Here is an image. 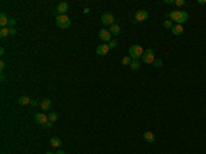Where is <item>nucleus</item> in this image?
Wrapping results in <instances>:
<instances>
[{"instance_id": "f257e3e1", "label": "nucleus", "mask_w": 206, "mask_h": 154, "mask_svg": "<svg viewBox=\"0 0 206 154\" xmlns=\"http://www.w3.org/2000/svg\"><path fill=\"white\" fill-rule=\"evenodd\" d=\"M169 18L175 22H177L179 25H182L183 22L188 21V14L186 11H172V13H169Z\"/></svg>"}, {"instance_id": "9b49d317", "label": "nucleus", "mask_w": 206, "mask_h": 154, "mask_svg": "<svg viewBox=\"0 0 206 154\" xmlns=\"http://www.w3.org/2000/svg\"><path fill=\"white\" fill-rule=\"evenodd\" d=\"M40 106H41V110H51V107H52V102H51V99L45 98V99L41 101Z\"/></svg>"}, {"instance_id": "9d476101", "label": "nucleus", "mask_w": 206, "mask_h": 154, "mask_svg": "<svg viewBox=\"0 0 206 154\" xmlns=\"http://www.w3.org/2000/svg\"><path fill=\"white\" fill-rule=\"evenodd\" d=\"M109 51H110V48H109L107 44H101V46H98V47H96V54H98V55H101V57L107 55Z\"/></svg>"}, {"instance_id": "5701e85b", "label": "nucleus", "mask_w": 206, "mask_h": 154, "mask_svg": "<svg viewBox=\"0 0 206 154\" xmlns=\"http://www.w3.org/2000/svg\"><path fill=\"white\" fill-rule=\"evenodd\" d=\"M155 67H161L162 66V59H158V58H155V61H154V63H153Z\"/></svg>"}, {"instance_id": "bb28decb", "label": "nucleus", "mask_w": 206, "mask_h": 154, "mask_svg": "<svg viewBox=\"0 0 206 154\" xmlns=\"http://www.w3.org/2000/svg\"><path fill=\"white\" fill-rule=\"evenodd\" d=\"M17 24V21H15L14 18H10V21H8V25H10V28H13L14 25Z\"/></svg>"}, {"instance_id": "412c9836", "label": "nucleus", "mask_w": 206, "mask_h": 154, "mask_svg": "<svg viewBox=\"0 0 206 154\" xmlns=\"http://www.w3.org/2000/svg\"><path fill=\"white\" fill-rule=\"evenodd\" d=\"M163 28H165V29H172V28H173L172 21H169V19H166V21H163Z\"/></svg>"}, {"instance_id": "cd10ccee", "label": "nucleus", "mask_w": 206, "mask_h": 154, "mask_svg": "<svg viewBox=\"0 0 206 154\" xmlns=\"http://www.w3.org/2000/svg\"><path fill=\"white\" fill-rule=\"evenodd\" d=\"M44 127H45V128H51V127H52V123H51V121H48V123L44 125Z\"/></svg>"}, {"instance_id": "6ab92c4d", "label": "nucleus", "mask_w": 206, "mask_h": 154, "mask_svg": "<svg viewBox=\"0 0 206 154\" xmlns=\"http://www.w3.org/2000/svg\"><path fill=\"white\" fill-rule=\"evenodd\" d=\"M57 120H58V114H57V113H54V111H51V113L48 114V121H51V123H55Z\"/></svg>"}, {"instance_id": "2f4dec72", "label": "nucleus", "mask_w": 206, "mask_h": 154, "mask_svg": "<svg viewBox=\"0 0 206 154\" xmlns=\"http://www.w3.org/2000/svg\"><path fill=\"white\" fill-rule=\"evenodd\" d=\"M0 54H1V55H4V48H3V47L0 48Z\"/></svg>"}, {"instance_id": "f3484780", "label": "nucleus", "mask_w": 206, "mask_h": 154, "mask_svg": "<svg viewBox=\"0 0 206 154\" xmlns=\"http://www.w3.org/2000/svg\"><path fill=\"white\" fill-rule=\"evenodd\" d=\"M61 143H62V140L59 139V138H51V140H50V144H51L52 147H59Z\"/></svg>"}, {"instance_id": "7c9ffc66", "label": "nucleus", "mask_w": 206, "mask_h": 154, "mask_svg": "<svg viewBox=\"0 0 206 154\" xmlns=\"http://www.w3.org/2000/svg\"><path fill=\"white\" fill-rule=\"evenodd\" d=\"M30 105H32V106H37V102H36V101H30Z\"/></svg>"}, {"instance_id": "dca6fc26", "label": "nucleus", "mask_w": 206, "mask_h": 154, "mask_svg": "<svg viewBox=\"0 0 206 154\" xmlns=\"http://www.w3.org/2000/svg\"><path fill=\"white\" fill-rule=\"evenodd\" d=\"M30 98L29 96H26V95H24V96H21L18 99V102H19V105H22V106H25V105H28V103H30Z\"/></svg>"}, {"instance_id": "6e6552de", "label": "nucleus", "mask_w": 206, "mask_h": 154, "mask_svg": "<svg viewBox=\"0 0 206 154\" xmlns=\"http://www.w3.org/2000/svg\"><path fill=\"white\" fill-rule=\"evenodd\" d=\"M67 10H69V4H67L66 1H61V3H58V6H57L58 15H65L67 13Z\"/></svg>"}, {"instance_id": "1a4fd4ad", "label": "nucleus", "mask_w": 206, "mask_h": 154, "mask_svg": "<svg viewBox=\"0 0 206 154\" xmlns=\"http://www.w3.org/2000/svg\"><path fill=\"white\" fill-rule=\"evenodd\" d=\"M34 121L40 125H45L48 123V116H45L44 113H37L34 116Z\"/></svg>"}, {"instance_id": "4be33fe9", "label": "nucleus", "mask_w": 206, "mask_h": 154, "mask_svg": "<svg viewBox=\"0 0 206 154\" xmlns=\"http://www.w3.org/2000/svg\"><path fill=\"white\" fill-rule=\"evenodd\" d=\"M0 36H1V37L8 36V29H7V28H1V30H0Z\"/></svg>"}, {"instance_id": "20e7f679", "label": "nucleus", "mask_w": 206, "mask_h": 154, "mask_svg": "<svg viewBox=\"0 0 206 154\" xmlns=\"http://www.w3.org/2000/svg\"><path fill=\"white\" fill-rule=\"evenodd\" d=\"M142 59H143L144 63H154V61H155V55H154V51L151 50V48H149V50H144Z\"/></svg>"}, {"instance_id": "4468645a", "label": "nucleus", "mask_w": 206, "mask_h": 154, "mask_svg": "<svg viewBox=\"0 0 206 154\" xmlns=\"http://www.w3.org/2000/svg\"><path fill=\"white\" fill-rule=\"evenodd\" d=\"M110 33H111V36H118V34L121 33V28H120V25H117V24H114V25H111L110 26Z\"/></svg>"}, {"instance_id": "ddd939ff", "label": "nucleus", "mask_w": 206, "mask_h": 154, "mask_svg": "<svg viewBox=\"0 0 206 154\" xmlns=\"http://www.w3.org/2000/svg\"><path fill=\"white\" fill-rule=\"evenodd\" d=\"M172 30V33L175 34V36H180V34H183V32H184V29H183V25H173V28L170 29Z\"/></svg>"}, {"instance_id": "f03ea898", "label": "nucleus", "mask_w": 206, "mask_h": 154, "mask_svg": "<svg viewBox=\"0 0 206 154\" xmlns=\"http://www.w3.org/2000/svg\"><path fill=\"white\" fill-rule=\"evenodd\" d=\"M143 52H144V50L140 47V46H138V44L129 47V57L132 58L133 61H138L140 57H143Z\"/></svg>"}, {"instance_id": "f8f14e48", "label": "nucleus", "mask_w": 206, "mask_h": 154, "mask_svg": "<svg viewBox=\"0 0 206 154\" xmlns=\"http://www.w3.org/2000/svg\"><path fill=\"white\" fill-rule=\"evenodd\" d=\"M143 139L146 142H149V143H154V140H155V135L151 132V131H146L143 134Z\"/></svg>"}, {"instance_id": "473e14b6", "label": "nucleus", "mask_w": 206, "mask_h": 154, "mask_svg": "<svg viewBox=\"0 0 206 154\" xmlns=\"http://www.w3.org/2000/svg\"><path fill=\"white\" fill-rule=\"evenodd\" d=\"M89 13V8H84V14H88Z\"/></svg>"}, {"instance_id": "a211bd4d", "label": "nucleus", "mask_w": 206, "mask_h": 154, "mask_svg": "<svg viewBox=\"0 0 206 154\" xmlns=\"http://www.w3.org/2000/svg\"><path fill=\"white\" fill-rule=\"evenodd\" d=\"M129 66H131L132 70H139V69H140V63H139V61H133V59H132V63H131Z\"/></svg>"}, {"instance_id": "c756f323", "label": "nucleus", "mask_w": 206, "mask_h": 154, "mask_svg": "<svg viewBox=\"0 0 206 154\" xmlns=\"http://www.w3.org/2000/svg\"><path fill=\"white\" fill-rule=\"evenodd\" d=\"M199 4H206V0H198Z\"/></svg>"}, {"instance_id": "393cba45", "label": "nucleus", "mask_w": 206, "mask_h": 154, "mask_svg": "<svg viewBox=\"0 0 206 154\" xmlns=\"http://www.w3.org/2000/svg\"><path fill=\"white\" fill-rule=\"evenodd\" d=\"M186 4V0H175V6H184Z\"/></svg>"}, {"instance_id": "b1692460", "label": "nucleus", "mask_w": 206, "mask_h": 154, "mask_svg": "<svg viewBox=\"0 0 206 154\" xmlns=\"http://www.w3.org/2000/svg\"><path fill=\"white\" fill-rule=\"evenodd\" d=\"M117 44H118V43H117L115 40H111V41H110L109 44H107V46H109V48L111 50V48H115V47H117Z\"/></svg>"}, {"instance_id": "0eeeda50", "label": "nucleus", "mask_w": 206, "mask_h": 154, "mask_svg": "<svg viewBox=\"0 0 206 154\" xmlns=\"http://www.w3.org/2000/svg\"><path fill=\"white\" fill-rule=\"evenodd\" d=\"M149 18V13L146 11V10H139V11H136V14H135V21L136 22H143L146 19Z\"/></svg>"}, {"instance_id": "7ed1b4c3", "label": "nucleus", "mask_w": 206, "mask_h": 154, "mask_svg": "<svg viewBox=\"0 0 206 154\" xmlns=\"http://www.w3.org/2000/svg\"><path fill=\"white\" fill-rule=\"evenodd\" d=\"M55 22H57V25L59 26V28H62V29H67L70 25H72V21H70V18H69L66 14L58 15L57 19H55Z\"/></svg>"}, {"instance_id": "39448f33", "label": "nucleus", "mask_w": 206, "mask_h": 154, "mask_svg": "<svg viewBox=\"0 0 206 154\" xmlns=\"http://www.w3.org/2000/svg\"><path fill=\"white\" fill-rule=\"evenodd\" d=\"M115 19H114V15L111 14V13H105V14H102V24L106 25V26H111V25H114Z\"/></svg>"}, {"instance_id": "f704fd0d", "label": "nucleus", "mask_w": 206, "mask_h": 154, "mask_svg": "<svg viewBox=\"0 0 206 154\" xmlns=\"http://www.w3.org/2000/svg\"><path fill=\"white\" fill-rule=\"evenodd\" d=\"M45 154H54V153H45Z\"/></svg>"}, {"instance_id": "72a5a7b5", "label": "nucleus", "mask_w": 206, "mask_h": 154, "mask_svg": "<svg viewBox=\"0 0 206 154\" xmlns=\"http://www.w3.org/2000/svg\"><path fill=\"white\" fill-rule=\"evenodd\" d=\"M57 154H65V151H63V150H59V151H58Z\"/></svg>"}, {"instance_id": "aec40b11", "label": "nucleus", "mask_w": 206, "mask_h": 154, "mask_svg": "<svg viewBox=\"0 0 206 154\" xmlns=\"http://www.w3.org/2000/svg\"><path fill=\"white\" fill-rule=\"evenodd\" d=\"M121 62H122V65H125V66H128V65H131V63H132V58H131L129 55H128V57H124V58H122V61H121Z\"/></svg>"}, {"instance_id": "c85d7f7f", "label": "nucleus", "mask_w": 206, "mask_h": 154, "mask_svg": "<svg viewBox=\"0 0 206 154\" xmlns=\"http://www.w3.org/2000/svg\"><path fill=\"white\" fill-rule=\"evenodd\" d=\"M6 67V63L3 62V61H1V62H0V69H1V70H3V69H4Z\"/></svg>"}, {"instance_id": "2eb2a0df", "label": "nucleus", "mask_w": 206, "mask_h": 154, "mask_svg": "<svg viewBox=\"0 0 206 154\" xmlns=\"http://www.w3.org/2000/svg\"><path fill=\"white\" fill-rule=\"evenodd\" d=\"M8 21H10V18L4 14V13L0 14V25H1V28H6V26L8 25Z\"/></svg>"}, {"instance_id": "a878e982", "label": "nucleus", "mask_w": 206, "mask_h": 154, "mask_svg": "<svg viewBox=\"0 0 206 154\" xmlns=\"http://www.w3.org/2000/svg\"><path fill=\"white\" fill-rule=\"evenodd\" d=\"M8 34L10 36H15V34H17V30H15L14 28H8Z\"/></svg>"}, {"instance_id": "423d86ee", "label": "nucleus", "mask_w": 206, "mask_h": 154, "mask_svg": "<svg viewBox=\"0 0 206 154\" xmlns=\"http://www.w3.org/2000/svg\"><path fill=\"white\" fill-rule=\"evenodd\" d=\"M99 38H101L102 41H105V43H110L111 41L110 30H107V29H102V30H99Z\"/></svg>"}]
</instances>
